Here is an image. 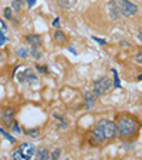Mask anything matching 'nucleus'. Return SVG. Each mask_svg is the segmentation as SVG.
I'll return each mask as SVG.
<instances>
[{
    "label": "nucleus",
    "mask_w": 142,
    "mask_h": 160,
    "mask_svg": "<svg viewBox=\"0 0 142 160\" xmlns=\"http://www.w3.org/2000/svg\"><path fill=\"white\" fill-rule=\"evenodd\" d=\"M26 3L29 7H33L34 4H36V0H26Z\"/></svg>",
    "instance_id": "27"
},
{
    "label": "nucleus",
    "mask_w": 142,
    "mask_h": 160,
    "mask_svg": "<svg viewBox=\"0 0 142 160\" xmlns=\"http://www.w3.org/2000/svg\"><path fill=\"white\" fill-rule=\"evenodd\" d=\"M13 117H14V109L9 107V109L4 110L3 122H4V124H6V126H11V123H13Z\"/></svg>",
    "instance_id": "7"
},
{
    "label": "nucleus",
    "mask_w": 142,
    "mask_h": 160,
    "mask_svg": "<svg viewBox=\"0 0 142 160\" xmlns=\"http://www.w3.org/2000/svg\"><path fill=\"white\" fill-rule=\"evenodd\" d=\"M117 4H118L119 13L125 17L135 16V14L138 13V6L131 3V2H128V0H117Z\"/></svg>",
    "instance_id": "4"
},
{
    "label": "nucleus",
    "mask_w": 142,
    "mask_h": 160,
    "mask_svg": "<svg viewBox=\"0 0 142 160\" xmlns=\"http://www.w3.org/2000/svg\"><path fill=\"white\" fill-rule=\"evenodd\" d=\"M117 134L119 136H132L136 132V123L135 120L129 119V117H121V119L117 122Z\"/></svg>",
    "instance_id": "1"
},
{
    "label": "nucleus",
    "mask_w": 142,
    "mask_h": 160,
    "mask_svg": "<svg viewBox=\"0 0 142 160\" xmlns=\"http://www.w3.org/2000/svg\"><path fill=\"white\" fill-rule=\"evenodd\" d=\"M112 73H114V79H115V83H114V87H121V83H119V77H118V73H117V70L112 69Z\"/></svg>",
    "instance_id": "20"
},
{
    "label": "nucleus",
    "mask_w": 142,
    "mask_h": 160,
    "mask_svg": "<svg viewBox=\"0 0 142 160\" xmlns=\"http://www.w3.org/2000/svg\"><path fill=\"white\" fill-rule=\"evenodd\" d=\"M4 42H7V37L3 36V33H2V30H0V46L4 43Z\"/></svg>",
    "instance_id": "25"
},
{
    "label": "nucleus",
    "mask_w": 142,
    "mask_h": 160,
    "mask_svg": "<svg viewBox=\"0 0 142 160\" xmlns=\"http://www.w3.org/2000/svg\"><path fill=\"white\" fill-rule=\"evenodd\" d=\"M57 3L63 9H73V7H76L77 0H57Z\"/></svg>",
    "instance_id": "10"
},
{
    "label": "nucleus",
    "mask_w": 142,
    "mask_h": 160,
    "mask_svg": "<svg viewBox=\"0 0 142 160\" xmlns=\"http://www.w3.org/2000/svg\"><path fill=\"white\" fill-rule=\"evenodd\" d=\"M84 97H85V100H87L85 109H93L94 104H95V96L91 94L89 92H85V93H84Z\"/></svg>",
    "instance_id": "9"
},
{
    "label": "nucleus",
    "mask_w": 142,
    "mask_h": 160,
    "mask_svg": "<svg viewBox=\"0 0 142 160\" xmlns=\"http://www.w3.org/2000/svg\"><path fill=\"white\" fill-rule=\"evenodd\" d=\"M37 70H39L40 73H47L46 66H37Z\"/></svg>",
    "instance_id": "26"
},
{
    "label": "nucleus",
    "mask_w": 142,
    "mask_h": 160,
    "mask_svg": "<svg viewBox=\"0 0 142 160\" xmlns=\"http://www.w3.org/2000/svg\"><path fill=\"white\" fill-rule=\"evenodd\" d=\"M37 157L41 160H48L50 159V152L47 149H40L37 152Z\"/></svg>",
    "instance_id": "13"
},
{
    "label": "nucleus",
    "mask_w": 142,
    "mask_h": 160,
    "mask_svg": "<svg viewBox=\"0 0 142 160\" xmlns=\"http://www.w3.org/2000/svg\"><path fill=\"white\" fill-rule=\"evenodd\" d=\"M11 7H4V10H3V14H4V17H6V19H11Z\"/></svg>",
    "instance_id": "21"
},
{
    "label": "nucleus",
    "mask_w": 142,
    "mask_h": 160,
    "mask_svg": "<svg viewBox=\"0 0 142 160\" xmlns=\"http://www.w3.org/2000/svg\"><path fill=\"white\" fill-rule=\"evenodd\" d=\"M91 139H93V143L99 144L104 140V137H103V134H101V132H99V130L95 127V130H94L93 133H91Z\"/></svg>",
    "instance_id": "11"
},
{
    "label": "nucleus",
    "mask_w": 142,
    "mask_h": 160,
    "mask_svg": "<svg viewBox=\"0 0 142 160\" xmlns=\"http://www.w3.org/2000/svg\"><path fill=\"white\" fill-rule=\"evenodd\" d=\"M111 87H112V82H111V79L109 77H101V79H98L94 83V89H93V94L95 97H99L103 96L104 93H107V92H109L111 90Z\"/></svg>",
    "instance_id": "3"
},
{
    "label": "nucleus",
    "mask_w": 142,
    "mask_h": 160,
    "mask_svg": "<svg viewBox=\"0 0 142 160\" xmlns=\"http://www.w3.org/2000/svg\"><path fill=\"white\" fill-rule=\"evenodd\" d=\"M53 26H54V27H57V29L60 27V19H58V17H56V20L53 22Z\"/></svg>",
    "instance_id": "28"
},
{
    "label": "nucleus",
    "mask_w": 142,
    "mask_h": 160,
    "mask_svg": "<svg viewBox=\"0 0 142 160\" xmlns=\"http://www.w3.org/2000/svg\"><path fill=\"white\" fill-rule=\"evenodd\" d=\"M0 119H2V110H0Z\"/></svg>",
    "instance_id": "33"
},
{
    "label": "nucleus",
    "mask_w": 142,
    "mask_h": 160,
    "mask_svg": "<svg viewBox=\"0 0 142 160\" xmlns=\"http://www.w3.org/2000/svg\"><path fill=\"white\" fill-rule=\"evenodd\" d=\"M0 133L3 134V136H4V137H6V139H7V140H9L10 143H14V142H16V139H14V137H13V136H10V134H9V133H7L6 130H3V129H2V127H0Z\"/></svg>",
    "instance_id": "18"
},
{
    "label": "nucleus",
    "mask_w": 142,
    "mask_h": 160,
    "mask_svg": "<svg viewBox=\"0 0 142 160\" xmlns=\"http://www.w3.org/2000/svg\"><path fill=\"white\" fill-rule=\"evenodd\" d=\"M138 39H139V42H142V32L138 34Z\"/></svg>",
    "instance_id": "31"
},
{
    "label": "nucleus",
    "mask_w": 142,
    "mask_h": 160,
    "mask_svg": "<svg viewBox=\"0 0 142 160\" xmlns=\"http://www.w3.org/2000/svg\"><path fill=\"white\" fill-rule=\"evenodd\" d=\"M23 4H24L23 0H13V2H11V9H13L14 12H20V10L23 9Z\"/></svg>",
    "instance_id": "14"
},
{
    "label": "nucleus",
    "mask_w": 142,
    "mask_h": 160,
    "mask_svg": "<svg viewBox=\"0 0 142 160\" xmlns=\"http://www.w3.org/2000/svg\"><path fill=\"white\" fill-rule=\"evenodd\" d=\"M93 40H95L97 43H99L101 46H105V44H107L105 40H104V39H99V37H97V36H93Z\"/></svg>",
    "instance_id": "23"
},
{
    "label": "nucleus",
    "mask_w": 142,
    "mask_h": 160,
    "mask_svg": "<svg viewBox=\"0 0 142 160\" xmlns=\"http://www.w3.org/2000/svg\"><path fill=\"white\" fill-rule=\"evenodd\" d=\"M68 50H70V52H71V53L77 54V52H76V50H74V49H73V47H68Z\"/></svg>",
    "instance_id": "30"
},
{
    "label": "nucleus",
    "mask_w": 142,
    "mask_h": 160,
    "mask_svg": "<svg viewBox=\"0 0 142 160\" xmlns=\"http://www.w3.org/2000/svg\"><path fill=\"white\" fill-rule=\"evenodd\" d=\"M97 129L101 132L104 140L105 139H114V137L117 136V124L114 123V122H111V120H108V119L99 120L98 124H97Z\"/></svg>",
    "instance_id": "2"
},
{
    "label": "nucleus",
    "mask_w": 142,
    "mask_h": 160,
    "mask_svg": "<svg viewBox=\"0 0 142 160\" xmlns=\"http://www.w3.org/2000/svg\"><path fill=\"white\" fill-rule=\"evenodd\" d=\"M26 40L29 42V44H31V47H40V44H41V36L40 34H27Z\"/></svg>",
    "instance_id": "8"
},
{
    "label": "nucleus",
    "mask_w": 142,
    "mask_h": 160,
    "mask_svg": "<svg viewBox=\"0 0 142 160\" xmlns=\"http://www.w3.org/2000/svg\"><path fill=\"white\" fill-rule=\"evenodd\" d=\"M26 133L29 134V136H31V137H39L40 130H39V129H29Z\"/></svg>",
    "instance_id": "19"
},
{
    "label": "nucleus",
    "mask_w": 142,
    "mask_h": 160,
    "mask_svg": "<svg viewBox=\"0 0 142 160\" xmlns=\"http://www.w3.org/2000/svg\"><path fill=\"white\" fill-rule=\"evenodd\" d=\"M11 126H13V132H14V133H20V132H21V130H20L19 123H11Z\"/></svg>",
    "instance_id": "24"
},
{
    "label": "nucleus",
    "mask_w": 142,
    "mask_h": 160,
    "mask_svg": "<svg viewBox=\"0 0 142 160\" xmlns=\"http://www.w3.org/2000/svg\"><path fill=\"white\" fill-rule=\"evenodd\" d=\"M29 54H31V56L34 57V59H41L43 57V54H41V52L39 50V47H31V49L29 50Z\"/></svg>",
    "instance_id": "15"
},
{
    "label": "nucleus",
    "mask_w": 142,
    "mask_h": 160,
    "mask_svg": "<svg viewBox=\"0 0 142 160\" xmlns=\"http://www.w3.org/2000/svg\"><path fill=\"white\" fill-rule=\"evenodd\" d=\"M138 80H142V73H141V74H139V76H138Z\"/></svg>",
    "instance_id": "32"
},
{
    "label": "nucleus",
    "mask_w": 142,
    "mask_h": 160,
    "mask_svg": "<svg viewBox=\"0 0 142 160\" xmlns=\"http://www.w3.org/2000/svg\"><path fill=\"white\" fill-rule=\"evenodd\" d=\"M54 42L58 44H63L66 42V34H64L63 30H57L56 33H54Z\"/></svg>",
    "instance_id": "12"
},
{
    "label": "nucleus",
    "mask_w": 142,
    "mask_h": 160,
    "mask_svg": "<svg viewBox=\"0 0 142 160\" xmlns=\"http://www.w3.org/2000/svg\"><path fill=\"white\" fill-rule=\"evenodd\" d=\"M17 80L20 83H29V84H36L39 82V77L34 74V72L31 69H26L23 73L17 74Z\"/></svg>",
    "instance_id": "5"
},
{
    "label": "nucleus",
    "mask_w": 142,
    "mask_h": 160,
    "mask_svg": "<svg viewBox=\"0 0 142 160\" xmlns=\"http://www.w3.org/2000/svg\"><path fill=\"white\" fill-rule=\"evenodd\" d=\"M16 54H17V56H20L21 59H26V57H29V50L23 49V47H20V49L16 50Z\"/></svg>",
    "instance_id": "16"
},
{
    "label": "nucleus",
    "mask_w": 142,
    "mask_h": 160,
    "mask_svg": "<svg viewBox=\"0 0 142 160\" xmlns=\"http://www.w3.org/2000/svg\"><path fill=\"white\" fill-rule=\"evenodd\" d=\"M60 154H61V149H56L53 153H51V159H58Z\"/></svg>",
    "instance_id": "22"
},
{
    "label": "nucleus",
    "mask_w": 142,
    "mask_h": 160,
    "mask_svg": "<svg viewBox=\"0 0 142 160\" xmlns=\"http://www.w3.org/2000/svg\"><path fill=\"white\" fill-rule=\"evenodd\" d=\"M13 159H23V160H26V156H24V153H23V150L20 149H17V150H14L13 152Z\"/></svg>",
    "instance_id": "17"
},
{
    "label": "nucleus",
    "mask_w": 142,
    "mask_h": 160,
    "mask_svg": "<svg viewBox=\"0 0 142 160\" xmlns=\"http://www.w3.org/2000/svg\"><path fill=\"white\" fill-rule=\"evenodd\" d=\"M135 60L138 62V63H142V53H139V54H136V57H135Z\"/></svg>",
    "instance_id": "29"
},
{
    "label": "nucleus",
    "mask_w": 142,
    "mask_h": 160,
    "mask_svg": "<svg viewBox=\"0 0 142 160\" xmlns=\"http://www.w3.org/2000/svg\"><path fill=\"white\" fill-rule=\"evenodd\" d=\"M108 14L109 17L112 20H118L119 19V9H118V4H117V2H109L108 3Z\"/></svg>",
    "instance_id": "6"
}]
</instances>
